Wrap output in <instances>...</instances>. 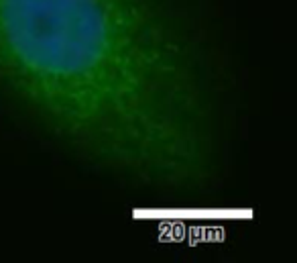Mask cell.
I'll return each instance as SVG.
<instances>
[{
  "instance_id": "cell-1",
  "label": "cell",
  "mask_w": 297,
  "mask_h": 263,
  "mask_svg": "<svg viewBox=\"0 0 297 263\" xmlns=\"http://www.w3.org/2000/svg\"><path fill=\"white\" fill-rule=\"evenodd\" d=\"M222 0H0V118L96 180L216 194L240 78Z\"/></svg>"
}]
</instances>
